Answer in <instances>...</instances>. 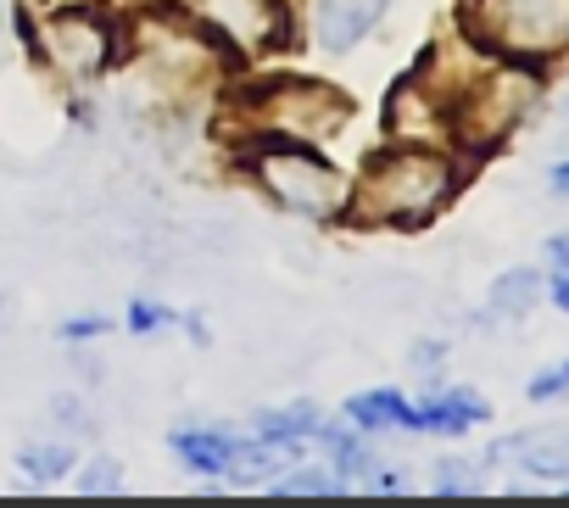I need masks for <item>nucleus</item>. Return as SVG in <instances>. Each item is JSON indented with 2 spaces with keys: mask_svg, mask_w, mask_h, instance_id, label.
Listing matches in <instances>:
<instances>
[{
  "mask_svg": "<svg viewBox=\"0 0 569 508\" xmlns=\"http://www.w3.org/2000/svg\"><path fill=\"white\" fill-rule=\"evenodd\" d=\"M251 173L262 185L268 201H279L284 212H297V218H336L352 207V179L325 162L313 151V140H291V135H279L268 146L251 151Z\"/></svg>",
  "mask_w": 569,
  "mask_h": 508,
  "instance_id": "1",
  "label": "nucleus"
},
{
  "mask_svg": "<svg viewBox=\"0 0 569 508\" xmlns=\"http://www.w3.org/2000/svg\"><path fill=\"white\" fill-rule=\"evenodd\" d=\"M452 190V168L436 151H391L363 179V207L386 223H419L430 218Z\"/></svg>",
  "mask_w": 569,
  "mask_h": 508,
  "instance_id": "2",
  "label": "nucleus"
},
{
  "mask_svg": "<svg viewBox=\"0 0 569 508\" xmlns=\"http://www.w3.org/2000/svg\"><path fill=\"white\" fill-rule=\"evenodd\" d=\"M469 18L508 57H552L569 46V0H469Z\"/></svg>",
  "mask_w": 569,
  "mask_h": 508,
  "instance_id": "3",
  "label": "nucleus"
},
{
  "mask_svg": "<svg viewBox=\"0 0 569 508\" xmlns=\"http://www.w3.org/2000/svg\"><path fill=\"white\" fill-rule=\"evenodd\" d=\"M46 57H51V68L68 73V79H96V73H107V62H112V29H107L96 12L73 7V12H62V18L46 23Z\"/></svg>",
  "mask_w": 569,
  "mask_h": 508,
  "instance_id": "4",
  "label": "nucleus"
},
{
  "mask_svg": "<svg viewBox=\"0 0 569 508\" xmlns=\"http://www.w3.org/2000/svg\"><path fill=\"white\" fill-rule=\"evenodd\" d=\"M190 12L201 18V29H212L218 40H229L240 51H262L284 29L279 0H190Z\"/></svg>",
  "mask_w": 569,
  "mask_h": 508,
  "instance_id": "5",
  "label": "nucleus"
},
{
  "mask_svg": "<svg viewBox=\"0 0 569 508\" xmlns=\"http://www.w3.org/2000/svg\"><path fill=\"white\" fill-rule=\"evenodd\" d=\"M341 118H347V101L330 84H284V96L273 101V123L291 140H325L341 129Z\"/></svg>",
  "mask_w": 569,
  "mask_h": 508,
  "instance_id": "6",
  "label": "nucleus"
},
{
  "mask_svg": "<svg viewBox=\"0 0 569 508\" xmlns=\"http://www.w3.org/2000/svg\"><path fill=\"white\" fill-rule=\"evenodd\" d=\"M391 0H313V40L325 51H352L369 40V29L386 18Z\"/></svg>",
  "mask_w": 569,
  "mask_h": 508,
  "instance_id": "7",
  "label": "nucleus"
},
{
  "mask_svg": "<svg viewBox=\"0 0 569 508\" xmlns=\"http://www.w3.org/2000/svg\"><path fill=\"white\" fill-rule=\"evenodd\" d=\"M413 408H419V436H463L469 425H480L491 414V402L480 391H469V386H436Z\"/></svg>",
  "mask_w": 569,
  "mask_h": 508,
  "instance_id": "8",
  "label": "nucleus"
},
{
  "mask_svg": "<svg viewBox=\"0 0 569 508\" xmlns=\"http://www.w3.org/2000/svg\"><path fill=\"white\" fill-rule=\"evenodd\" d=\"M491 464H519L525 475H569V436L563 430H536V436H508L491 447Z\"/></svg>",
  "mask_w": 569,
  "mask_h": 508,
  "instance_id": "9",
  "label": "nucleus"
},
{
  "mask_svg": "<svg viewBox=\"0 0 569 508\" xmlns=\"http://www.w3.org/2000/svg\"><path fill=\"white\" fill-rule=\"evenodd\" d=\"M347 419H352L363 436H386V430H408V436H419V408H413L397 386L358 391V397L347 402Z\"/></svg>",
  "mask_w": 569,
  "mask_h": 508,
  "instance_id": "10",
  "label": "nucleus"
},
{
  "mask_svg": "<svg viewBox=\"0 0 569 508\" xmlns=\"http://www.w3.org/2000/svg\"><path fill=\"white\" fill-rule=\"evenodd\" d=\"M319 408L313 402H291V408H262L257 419H251V436L257 441H268V447H284V452H308L313 447V430H319Z\"/></svg>",
  "mask_w": 569,
  "mask_h": 508,
  "instance_id": "11",
  "label": "nucleus"
},
{
  "mask_svg": "<svg viewBox=\"0 0 569 508\" xmlns=\"http://www.w3.org/2000/svg\"><path fill=\"white\" fill-rule=\"evenodd\" d=\"M234 430H173L168 436V447H173V458L190 469V475H223L229 469V458H234Z\"/></svg>",
  "mask_w": 569,
  "mask_h": 508,
  "instance_id": "12",
  "label": "nucleus"
},
{
  "mask_svg": "<svg viewBox=\"0 0 569 508\" xmlns=\"http://www.w3.org/2000/svg\"><path fill=\"white\" fill-rule=\"evenodd\" d=\"M536 302H541V275H536V269H508V275L491 286L480 325H513V319H525Z\"/></svg>",
  "mask_w": 569,
  "mask_h": 508,
  "instance_id": "13",
  "label": "nucleus"
},
{
  "mask_svg": "<svg viewBox=\"0 0 569 508\" xmlns=\"http://www.w3.org/2000/svg\"><path fill=\"white\" fill-rule=\"evenodd\" d=\"M284 480H268L273 497H336L347 491V480H336L330 464H297V469H279Z\"/></svg>",
  "mask_w": 569,
  "mask_h": 508,
  "instance_id": "14",
  "label": "nucleus"
},
{
  "mask_svg": "<svg viewBox=\"0 0 569 508\" xmlns=\"http://www.w3.org/2000/svg\"><path fill=\"white\" fill-rule=\"evenodd\" d=\"M18 469H23L29 480L73 475V441H29V447H18Z\"/></svg>",
  "mask_w": 569,
  "mask_h": 508,
  "instance_id": "15",
  "label": "nucleus"
},
{
  "mask_svg": "<svg viewBox=\"0 0 569 508\" xmlns=\"http://www.w3.org/2000/svg\"><path fill=\"white\" fill-rule=\"evenodd\" d=\"M123 325H129V336H157V330L184 325V313H179V308H162V302H151V297H134Z\"/></svg>",
  "mask_w": 569,
  "mask_h": 508,
  "instance_id": "16",
  "label": "nucleus"
},
{
  "mask_svg": "<svg viewBox=\"0 0 569 508\" xmlns=\"http://www.w3.org/2000/svg\"><path fill=\"white\" fill-rule=\"evenodd\" d=\"M79 491H90V497H112V491H123V469H118V458H90V464L79 469Z\"/></svg>",
  "mask_w": 569,
  "mask_h": 508,
  "instance_id": "17",
  "label": "nucleus"
},
{
  "mask_svg": "<svg viewBox=\"0 0 569 508\" xmlns=\"http://www.w3.org/2000/svg\"><path fill=\"white\" fill-rule=\"evenodd\" d=\"M525 397H530V402H563V397H569V363L541 369V375L525 386Z\"/></svg>",
  "mask_w": 569,
  "mask_h": 508,
  "instance_id": "18",
  "label": "nucleus"
},
{
  "mask_svg": "<svg viewBox=\"0 0 569 508\" xmlns=\"http://www.w3.org/2000/svg\"><path fill=\"white\" fill-rule=\"evenodd\" d=\"M436 491H447V497H458V491H480V480H475V464H458V458L436 464Z\"/></svg>",
  "mask_w": 569,
  "mask_h": 508,
  "instance_id": "19",
  "label": "nucleus"
},
{
  "mask_svg": "<svg viewBox=\"0 0 569 508\" xmlns=\"http://www.w3.org/2000/svg\"><path fill=\"white\" fill-rule=\"evenodd\" d=\"M107 330H112V325H107L101 313H79V319H68V325H62V341H73V347H79V341H96V336H107Z\"/></svg>",
  "mask_w": 569,
  "mask_h": 508,
  "instance_id": "20",
  "label": "nucleus"
},
{
  "mask_svg": "<svg viewBox=\"0 0 569 508\" xmlns=\"http://www.w3.org/2000/svg\"><path fill=\"white\" fill-rule=\"evenodd\" d=\"M547 258H552L558 275H569V235H552V240H547Z\"/></svg>",
  "mask_w": 569,
  "mask_h": 508,
  "instance_id": "21",
  "label": "nucleus"
},
{
  "mask_svg": "<svg viewBox=\"0 0 569 508\" xmlns=\"http://www.w3.org/2000/svg\"><path fill=\"white\" fill-rule=\"evenodd\" d=\"M552 308H563V313H569V275H558V280H552Z\"/></svg>",
  "mask_w": 569,
  "mask_h": 508,
  "instance_id": "22",
  "label": "nucleus"
},
{
  "mask_svg": "<svg viewBox=\"0 0 569 508\" xmlns=\"http://www.w3.org/2000/svg\"><path fill=\"white\" fill-rule=\"evenodd\" d=\"M552 190H558V196H569V162H558V168H552Z\"/></svg>",
  "mask_w": 569,
  "mask_h": 508,
  "instance_id": "23",
  "label": "nucleus"
}]
</instances>
